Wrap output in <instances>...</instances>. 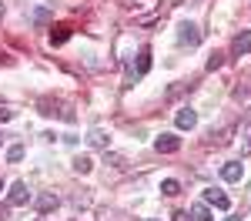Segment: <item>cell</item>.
<instances>
[{"label": "cell", "mask_w": 251, "mask_h": 221, "mask_svg": "<svg viewBox=\"0 0 251 221\" xmlns=\"http://www.w3.org/2000/svg\"><path fill=\"white\" fill-rule=\"evenodd\" d=\"M177 44H181V47H198V44H201V27L191 24V20H184V24L177 27Z\"/></svg>", "instance_id": "1"}, {"label": "cell", "mask_w": 251, "mask_h": 221, "mask_svg": "<svg viewBox=\"0 0 251 221\" xmlns=\"http://www.w3.org/2000/svg\"><path fill=\"white\" fill-rule=\"evenodd\" d=\"M27 201H30L27 184H24V181H14V184H10V191H7V204H10V208H20V204H27Z\"/></svg>", "instance_id": "2"}, {"label": "cell", "mask_w": 251, "mask_h": 221, "mask_svg": "<svg viewBox=\"0 0 251 221\" xmlns=\"http://www.w3.org/2000/svg\"><path fill=\"white\" fill-rule=\"evenodd\" d=\"M221 178L228 181V184H238V181L245 178V164H241V161H228V164H221Z\"/></svg>", "instance_id": "3"}, {"label": "cell", "mask_w": 251, "mask_h": 221, "mask_svg": "<svg viewBox=\"0 0 251 221\" xmlns=\"http://www.w3.org/2000/svg\"><path fill=\"white\" fill-rule=\"evenodd\" d=\"M177 147H181V138H177V134H161V138L154 141V151H157V154H174Z\"/></svg>", "instance_id": "4"}, {"label": "cell", "mask_w": 251, "mask_h": 221, "mask_svg": "<svg viewBox=\"0 0 251 221\" xmlns=\"http://www.w3.org/2000/svg\"><path fill=\"white\" fill-rule=\"evenodd\" d=\"M204 204H214V208L228 211V208H231V198H228L225 191H218V188H208V191H204Z\"/></svg>", "instance_id": "5"}, {"label": "cell", "mask_w": 251, "mask_h": 221, "mask_svg": "<svg viewBox=\"0 0 251 221\" xmlns=\"http://www.w3.org/2000/svg\"><path fill=\"white\" fill-rule=\"evenodd\" d=\"M174 124H177L181 131H191L194 124H198V111H191V107H181V111L174 114Z\"/></svg>", "instance_id": "6"}, {"label": "cell", "mask_w": 251, "mask_h": 221, "mask_svg": "<svg viewBox=\"0 0 251 221\" xmlns=\"http://www.w3.org/2000/svg\"><path fill=\"white\" fill-rule=\"evenodd\" d=\"M57 204H60V198L54 191H44V195H37V201H34V208L44 211V215H47V211H57Z\"/></svg>", "instance_id": "7"}, {"label": "cell", "mask_w": 251, "mask_h": 221, "mask_svg": "<svg viewBox=\"0 0 251 221\" xmlns=\"http://www.w3.org/2000/svg\"><path fill=\"white\" fill-rule=\"evenodd\" d=\"M231 50L238 57H241V54H251V30H241V34L231 40Z\"/></svg>", "instance_id": "8"}, {"label": "cell", "mask_w": 251, "mask_h": 221, "mask_svg": "<svg viewBox=\"0 0 251 221\" xmlns=\"http://www.w3.org/2000/svg\"><path fill=\"white\" fill-rule=\"evenodd\" d=\"M148 71H151V47H141V50H137V80L144 77V74H148Z\"/></svg>", "instance_id": "9"}, {"label": "cell", "mask_w": 251, "mask_h": 221, "mask_svg": "<svg viewBox=\"0 0 251 221\" xmlns=\"http://www.w3.org/2000/svg\"><path fill=\"white\" fill-rule=\"evenodd\" d=\"M67 40H71V27H67V24H57V27H50V44H67Z\"/></svg>", "instance_id": "10"}, {"label": "cell", "mask_w": 251, "mask_h": 221, "mask_svg": "<svg viewBox=\"0 0 251 221\" xmlns=\"http://www.w3.org/2000/svg\"><path fill=\"white\" fill-rule=\"evenodd\" d=\"M241 154H251V111L241 124Z\"/></svg>", "instance_id": "11"}, {"label": "cell", "mask_w": 251, "mask_h": 221, "mask_svg": "<svg viewBox=\"0 0 251 221\" xmlns=\"http://www.w3.org/2000/svg\"><path fill=\"white\" fill-rule=\"evenodd\" d=\"M71 168H74L77 174H91V168H94V161L87 158V154H77V158L71 161Z\"/></svg>", "instance_id": "12"}, {"label": "cell", "mask_w": 251, "mask_h": 221, "mask_svg": "<svg viewBox=\"0 0 251 221\" xmlns=\"http://www.w3.org/2000/svg\"><path fill=\"white\" fill-rule=\"evenodd\" d=\"M87 141H91L94 147H104V151H107V134H104L100 127H91V134H87Z\"/></svg>", "instance_id": "13"}, {"label": "cell", "mask_w": 251, "mask_h": 221, "mask_svg": "<svg viewBox=\"0 0 251 221\" xmlns=\"http://www.w3.org/2000/svg\"><path fill=\"white\" fill-rule=\"evenodd\" d=\"M191 221H211L208 204H194V208H191Z\"/></svg>", "instance_id": "14"}, {"label": "cell", "mask_w": 251, "mask_h": 221, "mask_svg": "<svg viewBox=\"0 0 251 221\" xmlns=\"http://www.w3.org/2000/svg\"><path fill=\"white\" fill-rule=\"evenodd\" d=\"M161 191H164L168 198H174V195H181V184H177L174 178H168V181H161Z\"/></svg>", "instance_id": "15"}, {"label": "cell", "mask_w": 251, "mask_h": 221, "mask_svg": "<svg viewBox=\"0 0 251 221\" xmlns=\"http://www.w3.org/2000/svg\"><path fill=\"white\" fill-rule=\"evenodd\" d=\"M7 161H14V164H17V161H24V144H14V147L7 151Z\"/></svg>", "instance_id": "16"}, {"label": "cell", "mask_w": 251, "mask_h": 221, "mask_svg": "<svg viewBox=\"0 0 251 221\" xmlns=\"http://www.w3.org/2000/svg\"><path fill=\"white\" fill-rule=\"evenodd\" d=\"M204 67H208V71H218V67H221V54H211V57H208V64H204Z\"/></svg>", "instance_id": "17"}, {"label": "cell", "mask_w": 251, "mask_h": 221, "mask_svg": "<svg viewBox=\"0 0 251 221\" xmlns=\"http://www.w3.org/2000/svg\"><path fill=\"white\" fill-rule=\"evenodd\" d=\"M104 161H107V164H114V168H121V164H124V158H121V154H107V151H104Z\"/></svg>", "instance_id": "18"}, {"label": "cell", "mask_w": 251, "mask_h": 221, "mask_svg": "<svg viewBox=\"0 0 251 221\" xmlns=\"http://www.w3.org/2000/svg\"><path fill=\"white\" fill-rule=\"evenodd\" d=\"M47 17H50V10H47V7H40V10H34V20H37V24H44Z\"/></svg>", "instance_id": "19"}, {"label": "cell", "mask_w": 251, "mask_h": 221, "mask_svg": "<svg viewBox=\"0 0 251 221\" xmlns=\"http://www.w3.org/2000/svg\"><path fill=\"white\" fill-rule=\"evenodd\" d=\"M0 221H10V204H0Z\"/></svg>", "instance_id": "20"}, {"label": "cell", "mask_w": 251, "mask_h": 221, "mask_svg": "<svg viewBox=\"0 0 251 221\" xmlns=\"http://www.w3.org/2000/svg\"><path fill=\"white\" fill-rule=\"evenodd\" d=\"M14 118V111H7V107H0V124H3V121H10Z\"/></svg>", "instance_id": "21"}, {"label": "cell", "mask_w": 251, "mask_h": 221, "mask_svg": "<svg viewBox=\"0 0 251 221\" xmlns=\"http://www.w3.org/2000/svg\"><path fill=\"white\" fill-rule=\"evenodd\" d=\"M174 221H188V215H184V211H177V215H174Z\"/></svg>", "instance_id": "22"}, {"label": "cell", "mask_w": 251, "mask_h": 221, "mask_svg": "<svg viewBox=\"0 0 251 221\" xmlns=\"http://www.w3.org/2000/svg\"><path fill=\"white\" fill-rule=\"evenodd\" d=\"M225 221H238V218H234V215H231V218H225Z\"/></svg>", "instance_id": "23"}, {"label": "cell", "mask_w": 251, "mask_h": 221, "mask_svg": "<svg viewBox=\"0 0 251 221\" xmlns=\"http://www.w3.org/2000/svg\"><path fill=\"white\" fill-rule=\"evenodd\" d=\"M0 191H3V178H0Z\"/></svg>", "instance_id": "24"}, {"label": "cell", "mask_w": 251, "mask_h": 221, "mask_svg": "<svg viewBox=\"0 0 251 221\" xmlns=\"http://www.w3.org/2000/svg\"><path fill=\"white\" fill-rule=\"evenodd\" d=\"M0 14H3V3H0Z\"/></svg>", "instance_id": "25"}, {"label": "cell", "mask_w": 251, "mask_h": 221, "mask_svg": "<svg viewBox=\"0 0 251 221\" xmlns=\"http://www.w3.org/2000/svg\"><path fill=\"white\" fill-rule=\"evenodd\" d=\"M0 144H3V134H0Z\"/></svg>", "instance_id": "26"}, {"label": "cell", "mask_w": 251, "mask_h": 221, "mask_svg": "<svg viewBox=\"0 0 251 221\" xmlns=\"http://www.w3.org/2000/svg\"><path fill=\"white\" fill-rule=\"evenodd\" d=\"M37 221H47V218H37Z\"/></svg>", "instance_id": "27"}, {"label": "cell", "mask_w": 251, "mask_h": 221, "mask_svg": "<svg viewBox=\"0 0 251 221\" xmlns=\"http://www.w3.org/2000/svg\"><path fill=\"white\" fill-rule=\"evenodd\" d=\"M148 221H157V218H148Z\"/></svg>", "instance_id": "28"}]
</instances>
